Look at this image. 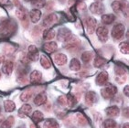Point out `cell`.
Instances as JSON below:
<instances>
[{"instance_id": "cell-1", "label": "cell", "mask_w": 129, "mask_h": 128, "mask_svg": "<svg viewBox=\"0 0 129 128\" xmlns=\"http://www.w3.org/2000/svg\"><path fill=\"white\" fill-rule=\"evenodd\" d=\"M17 26L14 20L5 19L0 23V36L2 37H9L15 32Z\"/></svg>"}, {"instance_id": "cell-2", "label": "cell", "mask_w": 129, "mask_h": 128, "mask_svg": "<svg viewBox=\"0 0 129 128\" xmlns=\"http://www.w3.org/2000/svg\"><path fill=\"white\" fill-rule=\"evenodd\" d=\"M124 30H125V27H124V24H122V23H117V24H115L114 27H113L112 33H111L113 39L115 40H121L122 38L124 37Z\"/></svg>"}, {"instance_id": "cell-3", "label": "cell", "mask_w": 129, "mask_h": 128, "mask_svg": "<svg viewBox=\"0 0 129 128\" xmlns=\"http://www.w3.org/2000/svg\"><path fill=\"white\" fill-rule=\"evenodd\" d=\"M117 93V88L112 84H107L101 90V94L104 99H112Z\"/></svg>"}, {"instance_id": "cell-4", "label": "cell", "mask_w": 129, "mask_h": 128, "mask_svg": "<svg viewBox=\"0 0 129 128\" xmlns=\"http://www.w3.org/2000/svg\"><path fill=\"white\" fill-rule=\"evenodd\" d=\"M59 21V17H58L57 14L55 13H51L50 15H48L47 17H45L44 20L42 22V26L48 27V28H50V27L55 25L56 23Z\"/></svg>"}, {"instance_id": "cell-5", "label": "cell", "mask_w": 129, "mask_h": 128, "mask_svg": "<svg viewBox=\"0 0 129 128\" xmlns=\"http://www.w3.org/2000/svg\"><path fill=\"white\" fill-rule=\"evenodd\" d=\"M96 34L98 37V40L101 42L104 43L108 40V29L104 26H100L96 28Z\"/></svg>"}, {"instance_id": "cell-6", "label": "cell", "mask_w": 129, "mask_h": 128, "mask_svg": "<svg viewBox=\"0 0 129 128\" xmlns=\"http://www.w3.org/2000/svg\"><path fill=\"white\" fill-rule=\"evenodd\" d=\"M40 57L39 49L35 45H30L27 49V59L30 61H37Z\"/></svg>"}, {"instance_id": "cell-7", "label": "cell", "mask_w": 129, "mask_h": 128, "mask_svg": "<svg viewBox=\"0 0 129 128\" xmlns=\"http://www.w3.org/2000/svg\"><path fill=\"white\" fill-rule=\"evenodd\" d=\"M89 9L94 15H102L104 12V6L102 2H93L90 5Z\"/></svg>"}, {"instance_id": "cell-8", "label": "cell", "mask_w": 129, "mask_h": 128, "mask_svg": "<svg viewBox=\"0 0 129 128\" xmlns=\"http://www.w3.org/2000/svg\"><path fill=\"white\" fill-rule=\"evenodd\" d=\"M85 25H86V30L89 34H92L96 29L97 26V20L94 17H88L85 19Z\"/></svg>"}, {"instance_id": "cell-9", "label": "cell", "mask_w": 129, "mask_h": 128, "mask_svg": "<svg viewBox=\"0 0 129 128\" xmlns=\"http://www.w3.org/2000/svg\"><path fill=\"white\" fill-rule=\"evenodd\" d=\"M80 44V40L74 35H71L67 40L64 41L65 49H72V48L77 47V45Z\"/></svg>"}, {"instance_id": "cell-10", "label": "cell", "mask_w": 129, "mask_h": 128, "mask_svg": "<svg viewBox=\"0 0 129 128\" xmlns=\"http://www.w3.org/2000/svg\"><path fill=\"white\" fill-rule=\"evenodd\" d=\"M32 112V107L29 104H24L19 108L17 115L19 116L20 118H27L30 115V113Z\"/></svg>"}, {"instance_id": "cell-11", "label": "cell", "mask_w": 129, "mask_h": 128, "mask_svg": "<svg viewBox=\"0 0 129 128\" xmlns=\"http://www.w3.org/2000/svg\"><path fill=\"white\" fill-rule=\"evenodd\" d=\"M71 35H72V31H71L69 28H67V27H61V28H60L59 31H58L57 39L59 41L64 42Z\"/></svg>"}, {"instance_id": "cell-12", "label": "cell", "mask_w": 129, "mask_h": 128, "mask_svg": "<svg viewBox=\"0 0 129 128\" xmlns=\"http://www.w3.org/2000/svg\"><path fill=\"white\" fill-rule=\"evenodd\" d=\"M53 59H54V62L57 64L58 66H63L67 63V56L63 53H56V54L53 56Z\"/></svg>"}, {"instance_id": "cell-13", "label": "cell", "mask_w": 129, "mask_h": 128, "mask_svg": "<svg viewBox=\"0 0 129 128\" xmlns=\"http://www.w3.org/2000/svg\"><path fill=\"white\" fill-rule=\"evenodd\" d=\"M96 101H97V94L95 93L94 91H87L86 94H85V104L87 105L92 106L93 105V104Z\"/></svg>"}, {"instance_id": "cell-14", "label": "cell", "mask_w": 129, "mask_h": 128, "mask_svg": "<svg viewBox=\"0 0 129 128\" xmlns=\"http://www.w3.org/2000/svg\"><path fill=\"white\" fill-rule=\"evenodd\" d=\"M96 84L99 86H103V85H106L107 81H108V73L106 72H100L96 77Z\"/></svg>"}, {"instance_id": "cell-15", "label": "cell", "mask_w": 129, "mask_h": 128, "mask_svg": "<svg viewBox=\"0 0 129 128\" xmlns=\"http://www.w3.org/2000/svg\"><path fill=\"white\" fill-rule=\"evenodd\" d=\"M57 49H58V45H57V43L54 41L46 42V43L43 44V50H44L46 53H49V54L56 51Z\"/></svg>"}, {"instance_id": "cell-16", "label": "cell", "mask_w": 129, "mask_h": 128, "mask_svg": "<svg viewBox=\"0 0 129 128\" xmlns=\"http://www.w3.org/2000/svg\"><path fill=\"white\" fill-rule=\"evenodd\" d=\"M13 69H14V62L12 60H6L4 62L2 66V72L6 74V75H10L12 73Z\"/></svg>"}, {"instance_id": "cell-17", "label": "cell", "mask_w": 129, "mask_h": 128, "mask_svg": "<svg viewBox=\"0 0 129 128\" xmlns=\"http://www.w3.org/2000/svg\"><path fill=\"white\" fill-rule=\"evenodd\" d=\"M42 13L40 9H37V8H34L29 12V17L31 22L33 23H38L40 20V17H41Z\"/></svg>"}, {"instance_id": "cell-18", "label": "cell", "mask_w": 129, "mask_h": 128, "mask_svg": "<svg viewBox=\"0 0 129 128\" xmlns=\"http://www.w3.org/2000/svg\"><path fill=\"white\" fill-rule=\"evenodd\" d=\"M46 102H47V95L44 92H40V93L37 94V95L35 96L33 103H34L35 105L40 106V105H43Z\"/></svg>"}, {"instance_id": "cell-19", "label": "cell", "mask_w": 129, "mask_h": 128, "mask_svg": "<svg viewBox=\"0 0 129 128\" xmlns=\"http://www.w3.org/2000/svg\"><path fill=\"white\" fill-rule=\"evenodd\" d=\"M42 79V74L39 71H33L29 75V81L31 83H39Z\"/></svg>"}, {"instance_id": "cell-20", "label": "cell", "mask_w": 129, "mask_h": 128, "mask_svg": "<svg viewBox=\"0 0 129 128\" xmlns=\"http://www.w3.org/2000/svg\"><path fill=\"white\" fill-rule=\"evenodd\" d=\"M105 113L108 116L110 117H117V116L119 115L120 113V109L115 105H113V106H109V107H107L105 109Z\"/></svg>"}, {"instance_id": "cell-21", "label": "cell", "mask_w": 129, "mask_h": 128, "mask_svg": "<svg viewBox=\"0 0 129 128\" xmlns=\"http://www.w3.org/2000/svg\"><path fill=\"white\" fill-rule=\"evenodd\" d=\"M102 23L104 25H111L114 22L115 20V16L114 14H104L101 17Z\"/></svg>"}, {"instance_id": "cell-22", "label": "cell", "mask_w": 129, "mask_h": 128, "mask_svg": "<svg viewBox=\"0 0 129 128\" xmlns=\"http://www.w3.org/2000/svg\"><path fill=\"white\" fill-rule=\"evenodd\" d=\"M32 95H33L32 89H27L24 91H22V93L20 94V100L22 102H27L31 99Z\"/></svg>"}, {"instance_id": "cell-23", "label": "cell", "mask_w": 129, "mask_h": 128, "mask_svg": "<svg viewBox=\"0 0 129 128\" xmlns=\"http://www.w3.org/2000/svg\"><path fill=\"white\" fill-rule=\"evenodd\" d=\"M55 35H56V32L53 28H48V29H45L43 31V39L45 40H51L55 38Z\"/></svg>"}, {"instance_id": "cell-24", "label": "cell", "mask_w": 129, "mask_h": 128, "mask_svg": "<svg viewBox=\"0 0 129 128\" xmlns=\"http://www.w3.org/2000/svg\"><path fill=\"white\" fill-rule=\"evenodd\" d=\"M40 65L44 68V69L48 70L51 68V62H50V59H49V57H47L46 55H41L40 56Z\"/></svg>"}, {"instance_id": "cell-25", "label": "cell", "mask_w": 129, "mask_h": 128, "mask_svg": "<svg viewBox=\"0 0 129 128\" xmlns=\"http://www.w3.org/2000/svg\"><path fill=\"white\" fill-rule=\"evenodd\" d=\"M4 108L7 113H11V112L15 111L16 109V104L15 103L11 100H6L4 102Z\"/></svg>"}, {"instance_id": "cell-26", "label": "cell", "mask_w": 129, "mask_h": 128, "mask_svg": "<svg viewBox=\"0 0 129 128\" xmlns=\"http://www.w3.org/2000/svg\"><path fill=\"white\" fill-rule=\"evenodd\" d=\"M43 127L44 128H60V125L56 120L54 119H47L45 121L44 124H43Z\"/></svg>"}, {"instance_id": "cell-27", "label": "cell", "mask_w": 129, "mask_h": 128, "mask_svg": "<svg viewBox=\"0 0 129 128\" xmlns=\"http://www.w3.org/2000/svg\"><path fill=\"white\" fill-rule=\"evenodd\" d=\"M81 62L79 61V59H72L70 62V69L72 70V71H74V72H78L81 70Z\"/></svg>"}, {"instance_id": "cell-28", "label": "cell", "mask_w": 129, "mask_h": 128, "mask_svg": "<svg viewBox=\"0 0 129 128\" xmlns=\"http://www.w3.org/2000/svg\"><path fill=\"white\" fill-rule=\"evenodd\" d=\"M31 119L35 123H38L44 119V114L40 111H35L31 116Z\"/></svg>"}, {"instance_id": "cell-29", "label": "cell", "mask_w": 129, "mask_h": 128, "mask_svg": "<svg viewBox=\"0 0 129 128\" xmlns=\"http://www.w3.org/2000/svg\"><path fill=\"white\" fill-rule=\"evenodd\" d=\"M26 11H27V10L23 8L22 6H20V7L17 8V11H16V16L18 17V19H20L21 21H22L23 19H25L26 17H27V12H26Z\"/></svg>"}, {"instance_id": "cell-30", "label": "cell", "mask_w": 129, "mask_h": 128, "mask_svg": "<svg viewBox=\"0 0 129 128\" xmlns=\"http://www.w3.org/2000/svg\"><path fill=\"white\" fill-rule=\"evenodd\" d=\"M106 59L103 58L101 56H97L93 60V65L95 68H102L103 66H104L106 64Z\"/></svg>"}, {"instance_id": "cell-31", "label": "cell", "mask_w": 129, "mask_h": 128, "mask_svg": "<svg viewBox=\"0 0 129 128\" xmlns=\"http://www.w3.org/2000/svg\"><path fill=\"white\" fill-rule=\"evenodd\" d=\"M14 123H15V118L13 116H9L3 122L1 128H11L13 126V124H14Z\"/></svg>"}, {"instance_id": "cell-32", "label": "cell", "mask_w": 129, "mask_h": 128, "mask_svg": "<svg viewBox=\"0 0 129 128\" xmlns=\"http://www.w3.org/2000/svg\"><path fill=\"white\" fill-rule=\"evenodd\" d=\"M76 104H77V99L73 94H69L66 97V104H68L69 107H73Z\"/></svg>"}, {"instance_id": "cell-33", "label": "cell", "mask_w": 129, "mask_h": 128, "mask_svg": "<svg viewBox=\"0 0 129 128\" xmlns=\"http://www.w3.org/2000/svg\"><path fill=\"white\" fill-rule=\"evenodd\" d=\"M92 57H93V53L91 51H85L82 53V60L85 63H88L92 60Z\"/></svg>"}, {"instance_id": "cell-34", "label": "cell", "mask_w": 129, "mask_h": 128, "mask_svg": "<svg viewBox=\"0 0 129 128\" xmlns=\"http://www.w3.org/2000/svg\"><path fill=\"white\" fill-rule=\"evenodd\" d=\"M31 5L35 7L37 9H40L46 6V0H32Z\"/></svg>"}, {"instance_id": "cell-35", "label": "cell", "mask_w": 129, "mask_h": 128, "mask_svg": "<svg viewBox=\"0 0 129 128\" xmlns=\"http://www.w3.org/2000/svg\"><path fill=\"white\" fill-rule=\"evenodd\" d=\"M119 49L123 54H128L129 52V45L127 41H123L119 44Z\"/></svg>"}, {"instance_id": "cell-36", "label": "cell", "mask_w": 129, "mask_h": 128, "mask_svg": "<svg viewBox=\"0 0 129 128\" xmlns=\"http://www.w3.org/2000/svg\"><path fill=\"white\" fill-rule=\"evenodd\" d=\"M116 123L113 119H107L104 122V128H115Z\"/></svg>"}, {"instance_id": "cell-37", "label": "cell", "mask_w": 129, "mask_h": 128, "mask_svg": "<svg viewBox=\"0 0 129 128\" xmlns=\"http://www.w3.org/2000/svg\"><path fill=\"white\" fill-rule=\"evenodd\" d=\"M114 73H115L116 77L117 76H123V75H126L125 70H124L123 67L118 66V65H116V66L114 67Z\"/></svg>"}, {"instance_id": "cell-38", "label": "cell", "mask_w": 129, "mask_h": 128, "mask_svg": "<svg viewBox=\"0 0 129 128\" xmlns=\"http://www.w3.org/2000/svg\"><path fill=\"white\" fill-rule=\"evenodd\" d=\"M111 7H112L113 10H114V12H120L122 9V4H121V1H114V2L112 3V5H111Z\"/></svg>"}, {"instance_id": "cell-39", "label": "cell", "mask_w": 129, "mask_h": 128, "mask_svg": "<svg viewBox=\"0 0 129 128\" xmlns=\"http://www.w3.org/2000/svg\"><path fill=\"white\" fill-rule=\"evenodd\" d=\"M121 4H122V9L121 11L124 13V17L128 16V4H127V1L125 0H121Z\"/></svg>"}, {"instance_id": "cell-40", "label": "cell", "mask_w": 129, "mask_h": 128, "mask_svg": "<svg viewBox=\"0 0 129 128\" xmlns=\"http://www.w3.org/2000/svg\"><path fill=\"white\" fill-rule=\"evenodd\" d=\"M76 117H77V121H78V123H79L80 125H85L87 123L86 121V118L84 117V115L82 114V113H77V115H76Z\"/></svg>"}, {"instance_id": "cell-41", "label": "cell", "mask_w": 129, "mask_h": 128, "mask_svg": "<svg viewBox=\"0 0 129 128\" xmlns=\"http://www.w3.org/2000/svg\"><path fill=\"white\" fill-rule=\"evenodd\" d=\"M3 50H4V52H5V54L10 55L15 51V48H13L10 44H7V45H5V47H4Z\"/></svg>"}, {"instance_id": "cell-42", "label": "cell", "mask_w": 129, "mask_h": 128, "mask_svg": "<svg viewBox=\"0 0 129 128\" xmlns=\"http://www.w3.org/2000/svg\"><path fill=\"white\" fill-rule=\"evenodd\" d=\"M76 9L78 11H84L86 9V5H85L84 2H82V1H80V2H77L76 3Z\"/></svg>"}, {"instance_id": "cell-43", "label": "cell", "mask_w": 129, "mask_h": 128, "mask_svg": "<svg viewBox=\"0 0 129 128\" xmlns=\"http://www.w3.org/2000/svg\"><path fill=\"white\" fill-rule=\"evenodd\" d=\"M115 81L119 84H123L124 81H126V75H123V76H117L115 78Z\"/></svg>"}, {"instance_id": "cell-44", "label": "cell", "mask_w": 129, "mask_h": 128, "mask_svg": "<svg viewBox=\"0 0 129 128\" xmlns=\"http://www.w3.org/2000/svg\"><path fill=\"white\" fill-rule=\"evenodd\" d=\"M58 102H59V104L61 106H64L65 104H66V97L60 96V97H59V99H58Z\"/></svg>"}, {"instance_id": "cell-45", "label": "cell", "mask_w": 129, "mask_h": 128, "mask_svg": "<svg viewBox=\"0 0 129 128\" xmlns=\"http://www.w3.org/2000/svg\"><path fill=\"white\" fill-rule=\"evenodd\" d=\"M0 4L5 6H10L11 2H10V0H0Z\"/></svg>"}, {"instance_id": "cell-46", "label": "cell", "mask_w": 129, "mask_h": 128, "mask_svg": "<svg viewBox=\"0 0 129 128\" xmlns=\"http://www.w3.org/2000/svg\"><path fill=\"white\" fill-rule=\"evenodd\" d=\"M124 94L125 96H128L129 95V87H128V85H126V86L124 87Z\"/></svg>"}, {"instance_id": "cell-47", "label": "cell", "mask_w": 129, "mask_h": 128, "mask_svg": "<svg viewBox=\"0 0 129 128\" xmlns=\"http://www.w3.org/2000/svg\"><path fill=\"white\" fill-rule=\"evenodd\" d=\"M13 3H14V5L16 6V7H17V8H18V7H20V2H19V0H13Z\"/></svg>"}, {"instance_id": "cell-48", "label": "cell", "mask_w": 129, "mask_h": 128, "mask_svg": "<svg viewBox=\"0 0 129 128\" xmlns=\"http://www.w3.org/2000/svg\"><path fill=\"white\" fill-rule=\"evenodd\" d=\"M4 61H5V55L0 54V64L3 63Z\"/></svg>"}, {"instance_id": "cell-49", "label": "cell", "mask_w": 129, "mask_h": 128, "mask_svg": "<svg viewBox=\"0 0 129 128\" xmlns=\"http://www.w3.org/2000/svg\"><path fill=\"white\" fill-rule=\"evenodd\" d=\"M2 122H4V116H3L2 114L0 113V123H2Z\"/></svg>"}, {"instance_id": "cell-50", "label": "cell", "mask_w": 129, "mask_h": 128, "mask_svg": "<svg viewBox=\"0 0 129 128\" xmlns=\"http://www.w3.org/2000/svg\"><path fill=\"white\" fill-rule=\"evenodd\" d=\"M123 128H129L128 123H124V125H123Z\"/></svg>"}, {"instance_id": "cell-51", "label": "cell", "mask_w": 129, "mask_h": 128, "mask_svg": "<svg viewBox=\"0 0 129 128\" xmlns=\"http://www.w3.org/2000/svg\"><path fill=\"white\" fill-rule=\"evenodd\" d=\"M17 128H25V126H23V125H21V126H17Z\"/></svg>"}, {"instance_id": "cell-52", "label": "cell", "mask_w": 129, "mask_h": 128, "mask_svg": "<svg viewBox=\"0 0 129 128\" xmlns=\"http://www.w3.org/2000/svg\"><path fill=\"white\" fill-rule=\"evenodd\" d=\"M94 1L95 2H102L103 0H94Z\"/></svg>"}, {"instance_id": "cell-53", "label": "cell", "mask_w": 129, "mask_h": 128, "mask_svg": "<svg viewBox=\"0 0 129 128\" xmlns=\"http://www.w3.org/2000/svg\"><path fill=\"white\" fill-rule=\"evenodd\" d=\"M24 1H26V2H31L32 0H24Z\"/></svg>"}, {"instance_id": "cell-54", "label": "cell", "mask_w": 129, "mask_h": 128, "mask_svg": "<svg viewBox=\"0 0 129 128\" xmlns=\"http://www.w3.org/2000/svg\"><path fill=\"white\" fill-rule=\"evenodd\" d=\"M31 128H35V126L33 125V124H31Z\"/></svg>"}, {"instance_id": "cell-55", "label": "cell", "mask_w": 129, "mask_h": 128, "mask_svg": "<svg viewBox=\"0 0 129 128\" xmlns=\"http://www.w3.org/2000/svg\"><path fill=\"white\" fill-rule=\"evenodd\" d=\"M0 79H1V72H0Z\"/></svg>"}, {"instance_id": "cell-56", "label": "cell", "mask_w": 129, "mask_h": 128, "mask_svg": "<svg viewBox=\"0 0 129 128\" xmlns=\"http://www.w3.org/2000/svg\"><path fill=\"white\" fill-rule=\"evenodd\" d=\"M0 113H1V107H0Z\"/></svg>"}]
</instances>
